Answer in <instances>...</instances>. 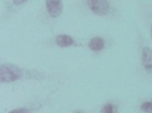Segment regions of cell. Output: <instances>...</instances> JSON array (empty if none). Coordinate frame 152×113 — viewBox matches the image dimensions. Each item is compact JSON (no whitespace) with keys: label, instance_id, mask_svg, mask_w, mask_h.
Returning a JSON list of instances; mask_svg holds the SVG:
<instances>
[{"label":"cell","instance_id":"obj_5","mask_svg":"<svg viewBox=\"0 0 152 113\" xmlns=\"http://www.w3.org/2000/svg\"><path fill=\"white\" fill-rule=\"evenodd\" d=\"M56 92H58V88L53 90L51 92H49L48 95L42 96L40 98L33 99V101H30L29 103L21 106V107H18V108L11 109L8 113H37L39 111H41V109H44L45 107H48L49 104H51V102L54 101V98H55Z\"/></svg>","mask_w":152,"mask_h":113},{"label":"cell","instance_id":"obj_2","mask_svg":"<svg viewBox=\"0 0 152 113\" xmlns=\"http://www.w3.org/2000/svg\"><path fill=\"white\" fill-rule=\"evenodd\" d=\"M137 70L140 76L152 82V43L137 29Z\"/></svg>","mask_w":152,"mask_h":113},{"label":"cell","instance_id":"obj_7","mask_svg":"<svg viewBox=\"0 0 152 113\" xmlns=\"http://www.w3.org/2000/svg\"><path fill=\"white\" fill-rule=\"evenodd\" d=\"M30 0H5L4 4V12H3V20H8L18 14L21 9L25 8Z\"/></svg>","mask_w":152,"mask_h":113},{"label":"cell","instance_id":"obj_6","mask_svg":"<svg viewBox=\"0 0 152 113\" xmlns=\"http://www.w3.org/2000/svg\"><path fill=\"white\" fill-rule=\"evenodd\" d=\"M49 46H55L59 49H70L80 46V42L74 36L69 34H58L49 40Z\"/></svg>","mask_w":152,"mask_h":113},{"label":"cell","instance_id":"obj_8","mask_svg":"<svg viewBox=\"0 0 152 113\" xmlns=\"http://www.w3.org/2000/svg\"><path fill=\"white\" fill-rule=\"evenodd\" d=\"M140 6V11L145 24H146V28L148 31V36L151 39V43H152V1H147V0H142V1L138 3Z\"/></svg>","mask_w":152,"mask_h":113},{"label":"cell","instance_id":"obj_11","mask_svg":"<svg viewBox=\"0 0 152 113\" xmlns=\"http://www.w3.org/2000/svg\"><path fill=\"white\" fill-rule=\"evenodd\" d=\"M100 113H120V104L116 101H107L101 106Z\"/></svg>","mask_w":152,"mask_h":113},{"label":"cell","instance_id":"obj_10","mask_svg":"<svg viewBox=\"0 0 152 113\" xmlns=\"http://www.w3.org/2000/svg\"><path fill=\"white\" fill-rule=\"evenodd\" d=\"M137 109L140 113H152V96L140 99L137 104Z\"/></svg>","mask_w":152,"mask_h":113},{"label":"cell","instance_id":"obj_4","mask_svg":"<svg viewBox=\"0 0 152 113\" xmlns=\"http://www.w3.org/2000/svg\"><path fill=\"white\" fill-rule=\"evenodd\" d=\"M64 14V3L62 0H45L44 8L37 15V20L42 24H54Z\"/></svg>","mask_w":152,"mask_h":113},{"label":"cell","instance_id":"obj_3","mask_svg":"<svg viewBox=\"0 0 152 113\" xmlns=\"http://www.w3.org/2000/svg\"><path fill=\"white\" fill-rule=\"evenodd\" d=\"M82 6L90 14L105 17V19H118L120 11L113 0H82Z\"/></svg>","mask_w":152,"mask_h":113},{"label":"cell","instance_id":"obj_9","mask_svg":"<svg viewBox=\"0 0 152 113\" xmlns=\"http://www.w3.org/2000/svg\"><path fill=\"white\" fill-rule=\"evenodd\" d=\"M87 49L90 50L94 54H101L102 51L107 49V40L106 37L101 36V35H96L92 36L87 42Z\"/></svg>","mask_w":152,"mask_h":113},{"label":"cell","instance_id":"obj_12","mask_svg":"<svg viewBox=\"0 0 152 113\" xmlns=\"http://www.w3.org/2000/svg\"><path fill=\"white\" fill-rule=\"evenodd\" d=\"M72 113H86V112L82 111V109H77V111H75V112H72Z\"/></svg>","mask_w":152,"mask_h":113},{"label":"cell","instance_id":"obj_1","mask_svg":"<svg viewBox=\"0 0 152 113\" xmlns=\"http://www.w3.org/2000/svg\"><path fill=\"white\" fill-rule=\"evenodd\" d=\"M69 78V75L41 68H29L12 62H0V85L15 82H37L60 86Z\"/></svg>","mask_w":152,"mask_h":113}]
</instances>
